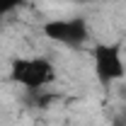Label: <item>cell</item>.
Returning <instances> with one entry per match:
<instances>
[{
    "label": "cell",
    "instance_id": "cell-1",
    "mask_svg": "<svg viewBox=\"0 0 126 126\" xmlns=\"http://www.w3.org/2000/svg\"><path fill=\"white\" fill-rule=\"evenodd\" d=\"M7 78L27 92H41L56 80V65L44 56H17L10 61Z\"/></svg>",
    "mask_w": 126,
    "mask_h": 126
},
{
    "label": "cell",
    "instance_id": "cell-2",
    "mask_svg": "<svg viewBox=\"0 0 126 126\" xmlns=\"http://www.w3.org/2000/svg\"><path fill=\"white\" fill-rule=\"evenodd\" d=\"M92 70L102 85H114L126 78V61L121 44L99 41L92 46Z\"/></svg>",
    "mask_w": 126,
    "mask_h": 126
},
{
    "label": "cell",
    "instance_id": "cell-3",
    "mask_svg": "<svg viewBox=\"0 0 126 126\" xmlns=\"http://www.w3.org/2000/svg\"><path fill=\"white\" fill-rule=\"evenodd\" d=\"M44 36L68 48H78L90 41V29L82 17H61L44 24Z\"/></svg>",
    "mask_w": 126,
    "mask_h": 126
},
{
    "label": "cell",
    "instance_id": "cell-4",
    "mask_svg": "<svg viewBox=\"0 0 126 126\" xmlns=\"http://www.w3.org/2000/svg\"><path fill=\"white\" fill-rule=\"evenodd\" d=\"M24 5V0H0V15H10Z\"/></svg>",
    "mask_w": 126,
    "mask_h": 126
},
{
    "label": "cell",
    "instance_id": "cell-5",
    "mask_svg": "<svg viewBox=\"0 0 126 126\" xmlns=\"http://www.w3.org/2000/svg\"><path fill=\"white\" fill-rule=\"evenodd\" d=\"M82 2H92V0H82Z\"/></svg>",
    "mask_w": 126,
    "mask_h": 126
}]
</instances>
